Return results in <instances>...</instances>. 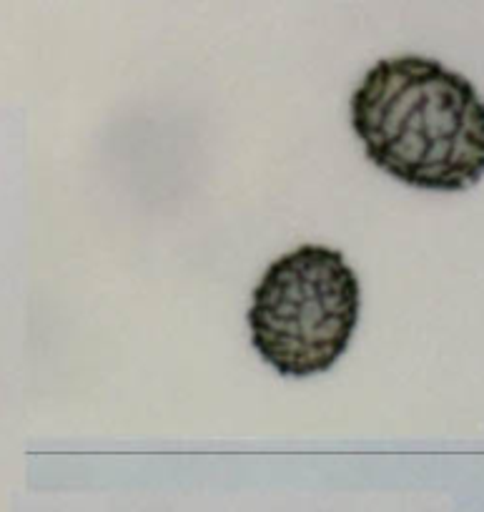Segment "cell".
<instances>
[{
	"label": "cell",
	"instance_id": "cell-2",
	"mask_svg": "<svg viewBox=\"0 0 484 512\" xmlns=\"http://www.w3.org/2000/svg\"><path fill=\"white\" fill-rule=\"evenodd\" d=\"M362 284L339 249L301 244L266 267L246 312L251 344L281 377L329 372L347 352Z\"/></svg>",
	"mask_w": 484,
	"mask_h": 512
},
{
	"label": "cell",
	"instance_id": "cell-1",
	"mask_svg": "<svg viewBox=\"0 0 484 512\" xmlns=\"http://www.w3.org/2000/svg\"><path fill=\"white\" fill-rule=\"evenodd\" d=\"M377 169L422 191H467L484 176V98L469 78L424 56L382 58L349 98Z\"/></svg>",
	"mask_w": 484,
	"mask_h": 512
}]
</instances>
